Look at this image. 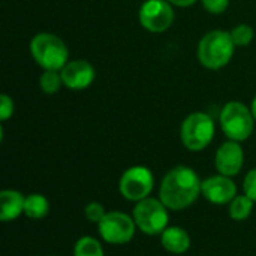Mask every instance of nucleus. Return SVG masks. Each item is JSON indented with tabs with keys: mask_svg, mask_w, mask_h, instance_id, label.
Segmentation results:
<instances>
[{
	"mask_svg": "<svg viewBox=\"0 0 256 256\" xmlns=\"http://www.w3.org/2000/svg\"><path fill=\"white\" fill-rule=\"evenodd\" d=\"M201 194L208 202L216 206H225L237 196V186L231 177L218 174L202 182Z\"/></svg>",
	"mask_w": 256,
	"mask_h": 256,
	"instance_id": "12",
	"label": "nucleus"
},
{
	"mask_svg": "<svg viewBox=\"0 0 256 256\" xmlns=\"http://www.w3.org/2000/svg\"><path fill=\"white\" fill-rule=\"evenodd\" d=\"M250 110H252V114H254V117H255V120H256V96L254 98V100H252V106H250Z\"/></svg>",
	"mask_w": 256,
	"mask_h": 256,
	"instance_id": "25",
	"label": "nucleus"
},
{
	"mask_svg": "<svg viewBox=\"0 0 256 256\" xmlns=\"http://www.w3.org/2000/svg\"><path fill=\"white\" fill-rule=\"evenodd\" d=\"M172 6H178V8H188L195 4L198 0H168Z\"/></svg>",
	"mask_w": 256,
	"mask_h": 256,
	"instance_id": "24",
	"label": "nucleus"
},
{
	"mask_svg": "<svg viewBox=\"0 0 256 256\" xmlns=\"http://www.w3.org/2000/svg\"><path fill=\"white\" fill-rule=\"evenodd\" d=\"M160 243L166 252L182 255L190 249V236L180 226H168L160 234Z\"/></svg>",
	"mask_w": 256,
	"mask_h": 256,
	"instance_id": "14",
	"label": "nucleus"
},
{
	"mask_svg": "<svg viewBox=\"0 0 256 256\" xmlns=\"http://www.w3.org/2000/svg\"><path fill=\"white\" fill-rule=\"evenodd\" d=\"M243 190L246 196H249L254 202H256V168L250 170L246 174L243 180Z\"/></svg>",
	"mask_w": 256,
	"mask_h": 256,
	"instance_id": "21",
	"label": "nucleus"
},
{
	"mask_svg": "<svg viewBox=\"0 0 256 256\" xmlns=\"http://www.w3.org/2000/svg\"><path fill=\"white\" fill-rule=\"evenodd\" d=\"M254 204L255 202L249 196H246L244 194L243 195H237L230 202V218L232 220H237V222L246 220L252 214Z\"/></svg>",
	"mask_w": 256,
	"mask_h": 256,
	"instance_id": "16",
	"label": "nucleus"
},
{
	"mask_svg": "<svg viewBox=\"0 0 256 256\" xmlns=\"http://www.w3.org/2000/svg\"><path fill=\"white\" fill-rule=\"evenodd\" d=\"M98 231L102 240L108 244H126L135 237L136 224L134 216L123 212H108L98 224Z\"/></svg>",
	"mask_w": 256,
	"mask_h": 256,
	"instance_id": "8",
	"label": "nucleus"
},
{
	"mask_svg": "<svg viewBox=\"0 0 256 256\" xmlns=\"http://www.w3.org/2000/svg\"><path fill=\"white\" fill-rule=\"evenodd\" d=\"M255 122L252 110L237 100H231L225 104L219 114V123L222 132L228 140L237 142L246 141L254 134Z\"/></svg>",
	"mask_w": 256,
	"mask_h": 256,
	"instance_id": "4",
	"label": "nucleus"
},
{
	"mask_svg": "<svg viewBox=\"0 0 256 256\" xmlns=\"http://www.w3.org/2000/svg\"><path fill=\"white\" fill-rule=\"evenodd\" d=\"M74 256H105L104 248L94 237H81L74 246Z\"/></svg>",
	"mask_w": 256,
	"mask_h": 256,
	"instance_id": "17",
	"label": "nucleus"
},
{
	"mask_svg": "<svg viewBox=\"0 0 256 256\" xmlns=\"http://www.w3.org/2000/svg\"><path fill=\"white\" fill-rule=\"evenodd\" d=\"M202 182L189 166H176L170 170L160 182L159 200L168 210L180 212L190 207L201 195Z\"/></svg>",
	"mask_w": 256,
	"mask_h": 256,
	"instance_id": "1",
	"label": "nucleus"
},
{
	"mask_svg": "<svg viewBox=\"0 0 256 256\" xmlns=\"http://www.w3.org/2000/svg\"><path fill=\"white\" fill-rule=\"evenodd\" d=\"M154 188V177L146 166L136 165L128 168L118 182V190L126 201L140 202L150 196Z\"/></svg>",
	"mask_w": 256,
	"mask_h": 256,
	"instance_id": "7",
	"label": "nucleus"
},
{
	"mask_svg": "<svg viewBox=\"0 0 256 256\" xmlns=\"http://www.w3.org/2000/svg\"><path fill=\"white\" fill-rule=\"evenodd\" d=\"M26 196L14 189H4L0 192V220L10 222L18 219L24 213Z\"/></svg>",
	"mask_w": 256,
	"mask_h": 256,
	"instance_id": "13",
	"label": "nucleus"
},
{
	"mask_svg": "<svg viewBox=\"0 0 256 256\" xmlns=\"http://www.w3.org/2000/svg\"><path fill=\"white\" fill-rule=\"evenodd\" d=\"M12 114H14V100L3 93L0 99V120L6 122L12 117Z\"/></svg>",
	"mask_w": 256,
	"mask_h": 256,
	"instance_id": "23",
	"label": "nucleus"
},
{
	"mask_svg": "<svg viewBox=\"0 0 256 256\" xmlns=\"http://www.w3.org/2000/svg\"><path fill=\"white\" fill-rule=\"evenodd\" d=\"M234 51L236 45L230 32L212 30L200 39L196 56L204 68L218 70L231 62Z\"/></svg>",
	"mask_w": 256,
	"mask_h": 256,
	"instance_id": "2",
	"label": "nucleus"
},
{
	"mask_svg": "<svg viewBox=\"0 0 256 256\" xmlns=\"http://www.w3.org/2000/svg\"><path fill=\"white\" fill-rule=\"evenodd\" d=\"M230 33L236 46H248L255 36V32L249 24H238Z\"/></svg>",
	"mask_w": 256,
	"mask_h": 256,
	"instance_id": "19",
	"label": "nucleus"
},
{
	"mask_svg": "<svg viewBox=\"0 0 256 256\" xmlns=\"http://www.w3.org/2000/svg\"><path fill=\"white\" fill-rule=\"evenodd\" d=\"M106 213H108V212H105V208H104V206H102L100 202H90V204H87L86 208H84V216H86V219H87L88 222H92V224H96V225L105 218Z\"/></svg>",
	"mask_w": 256,
	"mask_h": 256,
	"instance_id": "20",
	"label": "nucleus"
},
{
	"mask_svg": "<svg viewBox=\"0 0 256 256\" xmlns=\"http://www.w3.org/2000/svg\"><path fill=\"white\" fill-rule=\"evenodd\" d=\"M132 216L136 228L147 236L162 234L170 222L168 207L156 198H146L136 202Z\"/></svg>",
	"mask_w": 256,
	"mask_h": 256,
	"instance_id": "6",
	"label": "nucleus"
},
{
	"mask_svg": "<svg viewBox=\"0 0 256 256\" xmlns=\"http://www.w3.org/2000/svg\"><path fill=\"white\" fill-rule=\"evenodd\" d=\"M201 3L207 12L216 14V15L225 12L230 6V0H201Z\"/></svg>",
	"mask_w": 256,
	"mask_h": 256,
	"instance_id": "22",
	"label": "nucleus"
},
{
	"mask_svg": "<svg viewBox=\"0 0 256 256\" xmlns=\"http://www.w3.org/2000/svg\"><path fill=\"white\" fill-rule=\"evenodd\" d=\"M60 74L63 86L69 90H84L90 87L96 78V70L93 64L82 58L69 60L66 66L60 70Z\"/></svg>",
	"mask_w": 256,
	"mask_h": 256,
	"instance_id": "11",
	"label": "nucleus"
},
{
	"mask_svg": "<svg viewBox=\"0 0 256 256\" xmlns=\"http://www.w3.org/2000/svg\"><path fill=\"white\" fill-rule=\"evenodd\" d=\"M138 18L146 30L162 33L174 22V9L168 0H146L140 8Z\"/></svg>",
	"mask_w": 256,
	"mask_h": 256,
	"instance_id": "9",
	"label": "nucleus"
},
{
	"mask_svg": "<svg viewBox=\"0 0 256 256\" xmlns=\"http://www.w3.org/2000/svg\"><path fill=\"white\" fill-rule=\"evenodd\" d=\"M243 165H244V152L240 142L228 140L218 148L214 158V166L219 174L226 177H236L237 174H240Z\"/></svg>",
	"mask_w": 256,
	"mask_h": 256,
	"instance_id": "10",
	"label": "nucleus"
},
{
	"mask_svg": "<svg viewBox=\"0 0 256 256\" xmlns=\"http://www.w3.org/2000/svg\"><path fill=\"white\" fill-rule=\"evenodd\" d=\"M180 138L183 146L190 152L207 148L214 138V120L201 111L189 114L180 126Z\"/></svg>",
	"mask_w": 256,
	"mask_h": 256,
	"instance_id": "5",
	"label": "nucleus"
},
{
	"mask_svg": "<svg viewBox=\"0 0 256 256\" xmlns=\"http://www.w3.org/2000/svg\"><path fill=\"white\" fill-rule=\"evenodd\" d=\"M30 54L44 70H62L69 62L66 44L54 33L42 32L32 38Z\"/></svg>",
	"mask_w": 256,
	"mask_h": 256,
	"instance_id": "3",
	"label": "nucleus"
},
{
	"mask_svg": "<svg viewBox=\"0 0 256 256\" xmlns=\"http://www.w3.org/2000/svg\"><path fill=\"white\" fill-rule=\"evenodd\" d=\"M50 213V202L42 194H30L26 196L24 202V214L28 219H44Z\"/></svg>",
	"mask_w": 256,
	"mask_h": 256,
	"instance_id": "15",
	"label": "nucleus"
},
{
	"mask_svg": "<svg viewBox=\"0 0 256 256\" xmlns=\"http://www.w3.org/2000/svg\"><path fill=\"white\" fill-rule=\"evenodd\" d=\"M39 86L45 94H56L63 86L60 70H44L39 78Z\"/></svg>",
	"mask_w": 256,
	"mask_h": 256,
	"instance_id": "18",
	"label": "nucleus"
}]
</instances>
